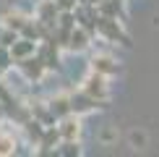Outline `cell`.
Returning <instances> with one entry per match:
<instances>
[{"label":"cell","instance_id":"obj_2","mask_svg":"<svg viewBox=\"0 0 159 157\" xmlns=\"http://www.w3.org/2000/svg\"><path fill=\"white\" fill-rule=\"evenodd\" d=\"M57 134H60L63 141H76L78 134H81V123H78V118H73V113L63 115L60 118V126H57Z\"/></svg>","mask_w":159,"mask_h":157},{"label":"cell","instance_id":"obj_10","mask_svg":"<svg viewBox=\"0 0 159 157\" xmlns=\"http://www.w3.org/2000/svg\"><path fill=\"white\" fill-rule=\"evenodd\" d=\"M26 21H29V18L21 16V13H16V11H11V13H5V16H3V26H8V29L18 31V34H21V29H24Z\"/></svg>","mask_w":159,"mask_h":157},{"label":"cell","instance_id":"obj_14","mask_svg":"<svg viewBox=\"0 0 159 157\" xmlns=\"http://www.w3.org/2000/svg\"><path fill=\"white\" fill-rule=\"evenodd\" d=\"M57 155H78V144L76 141H63L60 149H55Z\"/></svg>","mask_w":159,"mask_h":157},{"label":"cell","instance_id":"obj_8","mask_svg":"<svg viewBox=\"0 0 159 157\" xmlns=\"http://www.w3.org/2000/svg\"><path fill=\"white\" fill-rule=\"evenodd\" d=\"M91 65H94V71H97V74H102V76H115L117 74V63L112 60L110 55H94Z\"/></svg>","mask_w":159,"mask_h":157},{"label":"cell","instance_id":"obj_6","mask_svg":"<svg viewBox=\"0 0 159 157\" xmlns=\"http://www.w3.org/2000/svg\"><path fill=\"white\" fill-rule=\"evenodd\" d=\"M97 107V100H91L89 94L81 89L78 94L70 97V113H76V115H81V113H89V110H94Z\"/></svg>","mask_w":159,"mask_h":157},{"label":"cell","instance_id":"obj_1","mask_svg":"<svg viewBox=\"0 0 159 157\" xmlns=\"http://www.w3.org/2000/svg\"><path fill=\"white\" fill-rule=\"evenodd\" d=\"M86 94L91 97V100H97V102H102V100H107L110 97V89H107V76H102V74H91L89 78L84 81V87H81Z\"/></svg>","mask_w":159,"mask_h":157},{"label":"cell","instance_id":"obj_3","mask_svg":"<svg viewBox=\"0 0 159 157\" xmlns=\"http://www.w3.org/2000/svg\"><path fill=\"white\" fill-rule=\"evenodd\" d=\"M97 31L102 37H107V39H120V42L125 45L128 42V37L123 34V29L117 26V18H107V16H102V21H97Z\"/></svg>","mask_w":159,"mask_h":157},{"label":"cell","instance_id":"obj_9","mask_svg":"<svg viewBox=\"0 0 159 157\" xmlns=\"http://www.w3.org/2000/svg\"><path fill=\"white\" fill-rule=\"evenodd\" d=\"M50 113L55 115V118H63V115H68L70 113V97L68 94H57V97H52L50 100Z\"/></svg>","mask_w":159,"mask_h":157},{"label":"cell","instance_id":"obj_4","mask_svg":"<svg viewBox=\"0 0 159 157\" xmlns=\"http://www.w3.org/2000/svg\"><path fill=\"white\" fill-rule=\"evenodd\" d=\"M65 47L73 50V52H81V50L89 47V34H86L84 26H73V29H70L68 39H65Z\"/></svg>","mask_w":159,"mask_h":157},{"label":"cell","instance_id":"obj_7","mask_svg":"<svg viewBox=\"0 0 159 157\" xmlns=\"http://www.w3.org/2000/svg\"><path fill=\"white\" fill-rule=\"evenodd\" d=\"M21 71L26 74V78H42V74H44V63H42V58H24L21 63Z\"/></svg>","mask_w":159,"mask_h":157},{"label":"cell","instance_id":"obj_5","mask_svg":"<svg viewBox=\"0 0 159 157\" xmlns=\"http://www.w3.org/2000/svg\"><path fill=\"white\" fill-rule=\"evenodd\" d=\"M11 58L13 60H24V58L34 55V39H26V37H18L16 42L11 45Z\"/></svg>","mask_w":159,"mask_h":157},{"label":"cell","instance_id":"obj_11","mask_svg":"<svg viewBox=\"0 0 159 157\" xmlns=\"http://www.w3.org/2000/svg\"><path fill=\"white\" fill-rule=\"evenodd\" d=\"M99 11L107 18H117L123 13V5H120V0H107V3H99Z\"/></svg>","mask_w":159,"mask_h":157},{"label":"cell","instance_id":"obj_15","mask_svg":"<svg viewBox=\"0 0 159 157\" xmlns=\"http://www.w3.org/2000/svg\"><path fill=\"white\" fill-rule=\"evenodd\" d=\"M0 76H3V68H0Z\"/></svg>","mask_w":159,"mask_h":157},{"label":"cell","instance_id":"obj_13","mask_svg":"<svg viewBox=\"0 0 159 157\" xmlns=\"http://www.w3.org/2000/svg\"><path fill=\"white\" fill-rule=\"evenodd\" d=\"M13 63V58H11V50L8 47H5V45H0V68H8V65Z\"/></svg>","mask_w":159,"mask_h":157},{"label":"cell","instance_id":"obj_12","mask_svg":"<svg viewBox=\"0 0 159 157\" xmlns=\"http://www.w3.org/2000/svg\"><path fill=\"white\" fill-rule=\"evenodd\" d=\"M13 152H16V139L11 134H0V157L13 155Z\"/></svg>","mask_w":159,"mask_h":157}]
</instances>
